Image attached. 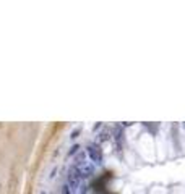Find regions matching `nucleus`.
<instances>
[{"mask_svg":"<svg viewBox=\"0 0 185 194\" xmlns=\"http://www.w3.org/2000/svg\"><path fill=\"white\" fill-rule=\"evenodd\" d=\"M75 170L78 172V175L81 176V180L83 178H90L92 175V172H94V168H92V165L86 164V162H80V164L75 165Z\"/></svg>","mask_w":185,"mask_h":194,"instance_id":"1","label":"nucleus"},{"mask_svg":"<svg viewBox=\"0 0 185 194\" xmlns=\"http://www.w3.org/2000/svg\"><path fill=\"white\" fill-rule=\"evenodd\" d=\"M80 183H81V176L78 175V172L73 167L70 170V173H68V183L67 185L71 188V191H76V189L80 188Z\"/></svg>","mask_w":185,"mask_h":194,"instance_id":"2","label":"nucleus"},{"mask_svg":"<svg viewBox=\"0 0 185 194\" xmlns=\"http://www.w3.org/2000/svg\"><path fill=\"white\" fill-rule=\"evenodd\" d=\"M88 155H90V159L94 164H101L102 162V152L99 149V146H90L88 147Z\"/></svg>","mask_w":185,"mask_h":194,"instance_id":"3","label":"nucleus"},{"mask_svg":"<svg viewBox=\"0 0 185 194\" xmlns=\"http://www.w3.org/2000/svg\"><path fill=\"white\" fill-rule=\"evenodd\" d=\"M71 193H73V191H71V188L68 185H65L63 188H62V194H71Z\"/></svg>","mask_w":185,"mask_h":194,"instance_id":"4","label":"nucleus"},{"mask_svg":"<svg viewBox=\"0 0 185 194\" xmlns=\"http://www.w3.org/2000/svg\"><path fill=\"white\" fill-rule=\"evenodd\" d=\"M78 149H80V147H78V146H75V147H73V149H71V151H70V154H75V152H76Z\"/></svg>","mask_w":185,"mask_h":194,"instance_id":"5","label":"nucleus"},{"mask_svg":"<svg viewBox=\"0 0 185 194\" xmlns=\"http://www.w3.org/2000/svg\"><path fill=\"white\" fill-rule=\"evenodd\" d=\"M41 194H46V193H41Z\"/></svg>","mask_w":185,"mask_h":194,"instance_id":"6","label":"nucleus"}]
</instances>
